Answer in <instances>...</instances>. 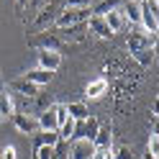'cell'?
<instances>
[{
	"instance_id": "21",
	"label": "cell",
	"mask_w": 159,
	"mask_h": 159,
	"mask_svg": "<svg viewBox=\"0 0 159 159\" xmlns=\"http://www.w3.org/2000/svg\"><path fill=\"white\" fill-rule=\"evenodd\" d=\"M98 131H100V121H98L95 116H90L87 121H82V139L93 141V139L98 136Z\"/></svg>"
},
{
	"instance_id": "8",
	"label": "cell",
	"mask_w": 159,
	"mask_h": 159,
	"mask_svg": "<svg viewBox=\"0 0 159 159\" xmlns=\"http://www.w3.org/2000/svg\"><path fill=\"white\" fill-rule=\"evenodd\" d=\"M39 59V69H46V72H57L62 67V52H36Z\"/></svg>"
},
{
	"instance_id": "26",
	"label": "cell",
	"mask_w": 159,
	"mask_h": 159,
	"mask_svg": "<svg viewBox=\"0 0 159 159\" xmlns=\"http://www.w3.org/2000/svg\"><path fill=\"white\" fill-rule=\"evenodd\" d=\"M95 0H64V8H93Z\"/></svg>"
},
{
	"instance_id": "23",
	"label": "cell",
	"mask_w": 159,
	"mask_h": 159,
	"mask_svg": "<svg viewBox=\"0 0 159 159\" xmlns=\"http://www.w3.org/2000/svg\"><path fill=\"white\" fill-rule=\"evenodd\" d=\"M146 152L152 154V157H159V134L152 131L149 134V141H146Z\"/></svg>"
},
{
	"instance_id": "18",
	"label": "cell",
	"mask_w": 159,
	"mask_h": 159,
	"mask_svg": "<svg viewBox=\"0 0 159 159\" xmlns=\"http://www.w3.org/2000/svg\"><path fill=\"white\" fill-rule=\"evenodd\" d=\"M75 128H77V121L75 118H67V121L57 128V136H59V141H64V144H69L75 139Z\"/></svg>"
},
{
	"instance_id": "25",
	"label": "cell",
	"mask_w": 159,
	"mask_h": 159,
	"mask_svg": "<svg viewBox=\"0 0 159 159\" xmlns=\"http://www.w3.org/2000/svg\"><path fill=\"white\" fill-rule=\"evenodd\" d=\"M34 159H54L52 146H34Z\"/></svg>"
},
{
	"instance_id": "7",
	"label": "cell",
	"mask_w": 159,
	"mask_h": 159,
	"mask_svg": "<svg viewBox=\"0 0 159 159\" xmlns=\"http://www.w3.org/2000/svg\"><path fill=\"white\" fill-rule=\"evenodd\" d=\"M85 28H87L90 34H95L98 39H105V41H108V39H113V31H111L108 23L103 21V16H90V18L85 21Z\"/></svg>"
},
{
	"instance_id": "27",
	"label": "cell",
	"mask_w": 159,
	"mask_h": 159,
	"mask_svg": "<svg viewBox=\"0 0 159 159\" xmlns=\"http://www.w3.org/2000/svg\"><path fill=\"white\" fill-rule=\"evenodd\" d=\"M0 159H18V152H16V146L13 144H8L0 149Z\"/></svg>"
},
{
	"instance_id": "12",
	"label": "cell",
	"mask_w": 159,
	"mask_h": 159,
	"mask_svg": "<svg viewBox=\"0 0 159 159\" xmlns=\"http://www.w3.org/2000/svg\"><path fill=\"white\" fill-rule=\"evenodd\" d=\"M11 90L13 93H18V95H23V98H36L39 95V87L36 85H31L28 80H23V77H16V80H11Z\"/></svg>"
},
{
	"instance_id": "3",
	"label": "cell",
	"mask_w": 159,
	"mask_h": 159,
	"mask_svg": "<svg viewBox=\"0 0 159 159\" xmlns=\"http://www.w3.org/2000/svg\"><path fill=\"white\" fill-rule=\"evenodd\" d=\"M126 46L128 52H141V49H154L157 46V36L146 34L144 28H139V31H131L126 36Z\"/></svg>"
},
{
	"instance_id": "2",
	"label": "cell",
	"mask_w": 159,
	"mask_h": 159,
	"mask_svg": "<svg viewBox=\"0 0 159 159\" xmlns=\"http://www.w3.org/2000/svg\"><path fill=\"white\" fill-rule=\"evenodd\" d=\"M28 44H31L36 52H62V41H59V36L52 34V31H41L36 34L34 39H28Z\"/></svg>"
},
{
	"instance_id": "22",
	"label": "cell",
	"mask_w": 159,
	"mask_h": 159,
	"mask_svg": "<svg viewBox=\"0 0 159 159\" xmlns=\"http://www.w3.org/2000/svg\"><path fill=\"white\" fill-rule=\"evenodd\" d=\"M131 59H136L141 67H152L154 64V49H141V52H131Z\"/></svg>"
},
{
	"instance_id": "32",
	"label": "cell",
	"mask_w": 159,
	"mask_h": 159,
	"mask_svg": "<svg viewBox=\"0 0 159 159\" xmlns=\"http://www.w3.org/2000/svg\"><path fill=\"white\" fill-rule=\"evenodd\" d=\"M0 90H3V85H0Z\"/></svg>"
},
{
	"instance_id": "28",
	"label": "cell",
	"mask_w": 159,
	"mask_h": 159,
	"mask_svg": "<svg viewBox=\"0 0 159 159\" xmlns=\"http://www.w3.org/2000/svg\"><path fill=\"white\" fill-rule=\"evenodd\" d=\"M113 157H116V159H134V154H131V149H128V146L113 149Z\"/></svg>"
},
{
	"instance_id": "19",
	"label": "cell",
	"mask_w": 159,
	"mask_h": 159,
	"mask_svg": "<svg viewBox=\"0 0 159 159\" xmlns=\"http://www.w3.org/2000/svg\"><path fill=\"white\" fill-rule=\"evenodd\" d=\"M121 3L123 0H95L93 3V16H105V13H111L113 8H121Z\"/></svg>"
},
{
	"instance_id": "9",
	"label": "cell",
	"mask_w": 159,
	"mask_h": 159,
	"mask_svg": "<svg viewBox=\"0 0 159 159\" xmlns=\"http://www.w3.org/2000/svg\"><path fill=\"white\" fill-rule=\"evenodd\" d=\"M57 36H59L62 44H82L87 39V28H85V23L72 26V28H64V31H57Z\"/></svg>"
},
{
	"instance_id": "16",
	"label": "cell",
	"mask_w": 159,
	"mask_h": 159,
	"mask_svg": "<svg viewBox=\"0 0 159 159\" xmlns=\"http://www.w3.org/2000/svg\"><path fill=\"white\" fill-rule=\"evenodd\" d=\"M67 105V113H69V118H75L77 123H82V121H87L93 113H90V108H87V103H64Z\"/></svg>"
},
{
	"instance_id": "15",
	"label": "cell",
	"mask_w": 159,
	"mask_h": 159,
	"mask_svg": "<svg viewBox=\"0 0 159 159\" xmlns=\"http://www.w3.org/2000/svg\"><path fill=\"white\" fill-rule=\"evenodd\" d=\"M121 11L126 16V23H139L141 21V5H139V0H123Z\"/></svg>"
},
{
	"instance_id": "5",
	"label": "cell",
	"mask_w": 159,
	"mask_h": 159,
	"mask_svg": "<svg viewBox=\"0 0 159 159\" xmlns=\"http://www.w3.org/2000/svg\"><path fill=\"white\" fill-rule=\"evenodd\" d=\"M93 152H95L93 141H87V139H72V141H69L67 159H90Z\"/></svg>"
},
{
	"instance_id": "4",
	"label": "cell",
	"mask_w": 159,
	"mask_h": 159,
	"mask_svg": "<svg viewBox=\"0 0 159 159\" xmlns=\"http://www.w3.org/2000/svg\"><path fill=\"white\" fill-rule=\"evenodd\" d=\"M13 126L16 131H21L23 136H34L39 131V123H36V116L34 113H13Z\"/></svg>"
},
{
	"instance_id": "14",
	"label": "cell",
	"mask_w": 159,
	"mask_h": 159,
	"mask_svg": "<svg viewBox=\"0 0 159 159\" xmlns=\"http://www.w3.org/2000/svg\"><path fill=\"white\" fill-rule=\"evenodd\" d=\"M31 144L34 146H52V149H57L59 136H57V131H36L31 136Z\"/></svg>"
},
{
	"instance_id": "6",
	"label": "cell",
	"mask_w": 159,
	"mask_h": 159,
	"mask_svg": "<svg viewBox=\"0 0 159 159\" xmlns=\"http://www.w3.org/2000/svg\"><path fill=\"white\" fill-rule=\"evenodd\" d=\"M108 90H111V82H108V77H95L87 82L85 87V95L90 98V100H100V98L108 95Z\"/></svg>"
},
{
	"instance_id": "29",
	"label": "cell",
	"mask_w": 159,
	"mask_h": 159,
	"mask_svg": "<svg viewBox=\"0 0 159 159\" xmlns=\"http://www.w3.org/2000/svg\"><path fill=\"white\" fill-rule=\"evenodd\" d=\"M46 3H52V0H28V5H31V8H39V11H41Z\"/></svg>"
},
{
	"instance_id": "10",
	"label": "cell",
	"mask_w": 159,
	"mask_h": 159,
	"mask_svg": "<svg viewBox=\"0 0 159 159\" xmlns=\"http://www.w3.org/2000/svg\"><path fill=\"white\" fill-rule=\"evenodd\" d=\"M121 5H123V3H121ZM103 21H105V23H108V28L113 31V36H116V34H121L123 28L128 26V23H126V16H123L121 8H113L111 13H105V16H103Z\"/></svg>"
},
{
	"instance_id": "1",
	"label": "cell",
	"mask_w": 159,
	"mask_h": 159,
	"mask_svg": "<svg viewBox=\"0 0 159 159\" xmlns=\"http://www.w3.org/2000/svg\"><path fill=\"white\" fill-rule=\"evenodd\" d=\"M64 11V0H52V3H46L41 11H39V16L34 18V31H49V28L54 26L57 16Z\"/></svg>"
},
{
	"instance_id": "24",
	"label": "cell",
	"mask_w": 159,
	"mask_h": 159,
	"mask_svg": "<svg viewBox=\"0 0 159 159\" xmlns=\"http://www.w3.org/2000/svg\"><path fill=\"white\" fill-rule=\"evenodd\" d=\"M52 111H54V116H57V123H59V126H62V123L67 121V118H69V113H67V105H64V103H54V105H52Z\"/></svg>"
},
{
	"instance_id": "30",
	"label": "cell",
	"mask_w": 159,
	"mask_h": 159,
	"mask_svg": "<svg viewBox=\"0 0 159 159\" xmlns=\"http://www.w3.org/2000/svg\"><path fill=\"white\" fill-rule=\"evenodd\" d=\"M26 5H28V0H16V8H18V11H23Z\"/></svg>"
},
{
	"instance_id": "20",
	"label": "cell",
	"mask_w": 159,
	"mask_h": 159,
	"mask_svg": "<svg viewBox=\"0 0 159 159\" xmlns=\"http://www.w3.org/2000/svg\"><path fill=\"white\" fill-rule=\"evenodd\" d=\"M93 146H95V149H111V146H113V134H111V128L100 126L98 136L93 139Z\"/></svg>"
},
{
	"instance_id": "13",
	"label": "cell",
	"mask_w": 159,
	"mask_h": 159,
	"mask_svg": "<svg viewBox=\"0 0 159 159\" xmlns=\"http://www.w3.org/2000/svg\"><path fill=\"white\" fill-rule=\"evenodd\" d=\"M36 123H39V131H57L59 123H57V116L52 108H46V111L36 113Z\"/></svg>"
},
{
	"instance_id": "17",
	"label": "cell",
	"mask_w": 159,
	"mask_h": 159,
	"mask_svg": "<svg viewBox=\"0 0 159 159\" xmlns=\"http://www.w3.org/2000/svg\"><path fill=\"white\" fill-rule=\"evenodd\" d=\"M13 113H16V100H13V95L8 93V87H3V90H0V116L13 118Z\"/></svg>"
},
{
	"instance_id": "11",
	"label": "cell",
	"mask_w": 159,
	"mask_h": 159,
	"mask_svg": "<svg viewBox=\"0 0 159 159\" xmlns=\"http://www.w3.org/2000/svg\"><path fill=\"white\" fill-rule=\"evenodd\" d=\"M23 80H28L31 85H36L39 90H41L44 85H49V82L54 80V72H46V69H39V67H36V69H28V72L23 75Z\"/></svg>"
},
{
	"instance_id": "31",
	"label": "cell",
	"mask_w": 159,
	"mask_h": 159,
	"mask_svg": "<svg viewBox=\"0 0 159 159\" xmlns=\"http://www.w3.org/2000/svg\"><path fill=\"white\" fill-rule=\"evenodd\" d=\"M141 159H157V157H152V154H149V152H146V154H144Z\"/></svg>"
}]
</instances>
